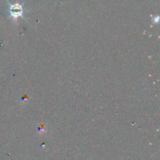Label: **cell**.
<instances>
[{
  "instance_id": "cell-1",
  "label": "cell",
  "mask_w": 160,
  "mask_h": 160,
  "mask_svg": "<svg viewBox=\"0 0 160 160\" xmlns=\"http://www.w3.org/2000/svg\"><path fill=\"white\" fill-rule=\"evenodd\" d=\"M9 14H10L11 17L13 19H17L18 17H22L23 16V9L21 5L18 4V3H16V4L10 5L9 9Z\"/></svg>"
}]
</instances>
